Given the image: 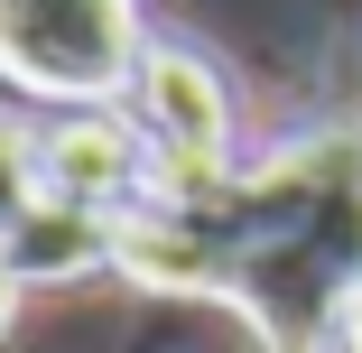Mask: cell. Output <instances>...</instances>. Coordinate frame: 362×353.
<instances>
[{
	"mask_svg": "<svg viewBox=\"0 0 362 353\" xmlns=\"http://www.w3.org/2000/svg\"><path fill=\"white\" fill-rule=\"evenodd\" d=\"M316 353H362V270L325 298V335H316Z\"/></svg>",
	"mask_w": 362,
	"mask_h": 353,
	"instance_id": "obj_6",
	"label": "cell"
},
{
	"mask_svg": "<svg viewBox=\"0 0 362 353\" xmlns=\"http://www.w3.org/2000/svg\"><path fill=\"white\" fill-rule=\"evenodd\" d=\"M37 204H47V149H37L10 112H0V242H10Z\"/></svg>",
	"mask_w": 362,
	"mask_h": 353,
	"instance_id": "obj_5",
	"label": "cell"
},
{
	"mask_svg": "<svg viewBox=\"0 0 362 353\" xmlns=\"http://www.w3.org/2000/svg\"><path fill=\"white\" fill-rule=\"evenodd\" d=\"M19 289H28V279H19V260H10V242H0V335H10V316H19Z\"/></svg>",
	"mask_w": 362,
	"mask_h": 353,
	"instance_id": "obj_7",
	"label": "cell"
},
{
	"mask_svg": "<svg viewBox=\"0 0 362 353\" xmlns=\"http://www.w3.org/2000/svg\"><path fill=\"white\" fill-rule=\"evenodd\" d=\"M47 195H65V204H93V214H112V204L139 186V130L112 112V103H93V112H65L47 139Z\"/></svg>",
	"mask_w": 362,
	"mask_h": 353,
	"instance_id": "obj_3",
	"label": "cell"
},
{
	"mask_svg": "<svg viewBox=\"0 0 362 353\" xmlns=\"http://www.w3.org/2000/svg\"><path fill=\"white\" fill-rule=\"evenodd\" d=\"M139 0H0V84L93 112L139 75Z\"/></svg>",
	"mask_w": 362,
	"mask_h": 353,
	"instance_id": "obj_1",
	"label": "cell"
},
{
	"mask_svg": "<svg viewBox=\"0 0 362 353\" xmlns=\"http://www.w3.org/2000/svg\"><path fill=\"white\" fill-rule=\"evenodd\" d=\"M10 260H19V279H28V289L84 279L93 260H112V224L93 214V204H65V195H47L37 214L10 233Z\"/></svg>",
	"mask_w": 362,
	"mask_h": 353,
	"instance_id": "obj_4",
	"label": "cell"
},
{
	"mask_svg": "<svg viewBox=\"0 0 362 353\" xmlns=\"http://www.w3.org/2000/svg\"><path fill=\"white\" fill-rule=\"evenodd\" d=\"M130 121H139V139H149L168 168H186V177H214L223 149H233V93H223V75H214L195 47H158V37L139 47Z\"/></svg>",
	"mask_w": 362,
	"mask_h": 353,
	"instance_id": "obj_2",
	"label": "cell"
}]
</instances>
